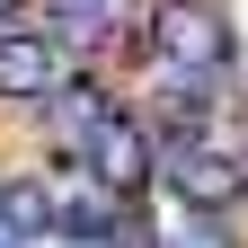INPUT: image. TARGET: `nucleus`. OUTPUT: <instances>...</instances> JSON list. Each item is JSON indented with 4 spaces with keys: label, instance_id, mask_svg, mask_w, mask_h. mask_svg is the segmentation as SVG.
I'll return each mask as SVG.
<instances>
[{
    "label": "nucleus",
    "instance_id": "obj_2",
    "mask_svg": "<svg viewBox=\"0 0 248 248\" xmlns=\"http://www.w3.org/2000/svg\"><path fill=\"white\" fill-rule=\"evenodd\" d=\"M89 169H98L107 195H142V186H151V142H142V124L98 115V124H89Z\"/></svg>",
    "mask_w": 248,
    "mask_h": 248
},
{
    "label": "nucleus",
    "instance_id": "obj_5",
    "mask_svg": "<svg viewBox=\"0 0 248 248\" xmlns=\"http://www.w3.org/2000/svg\"><path fill=\"white\" fill-rule=\"evenodd\" d=\"M115 213H124V195H107V186H71V195H53V231L89 248V239L115 231Z\"/></svg>",
    "mask_w": 248,
    "mask_h": 248
},
{
    "label": "nucleus",
    "instance_id": "obj_4",
    "mask_svg": "<svg viewBox=\"0 0 248 248\" xmlns=\"http://www.w3.org/2000/svg\"><path fill=\"white\" fill-rule=\"evenodd\" d=\"M169 186H177L195 213H222V204H239V195H248V169L231 160V151H195V142H186L177 160H169Z\"/></svg>",
    "mask_w": 248,
    "mask_h": 248
},
{
    "label": "nucleus",
    "instance_id": "obj_6",
    "mask_svg": "<svg viewBox=\"0 0 248 248\" xmlns=\"http://www.w3.org/2000/svg\"><path fill=\"white\" fill-rule=\"evenodd\" d=\"M36 231H53V186H36V177H9L0 186V239H36Z\"/></svg>",
    "mask_w": 248,
    "mask_h": 248
},
{
    "label": "nucleus",
    "instance_id": "obj_12",
    "mask_svg": "<svg viewBox=\"0 0 248 248\" xmlns=\"http://www.w3.org/2000/svg\"><path fill=\"white\" fill-rule=\"evenodd\" d=\"M0 248H9V239H0Z\"/></svg>",
    "mask_w": 248,
    "mask_h": 248
},
{
    "label": "nucleus",
    "instance_id": "obj_10",
    "mask_svg": "<svg viewBox=\"0 0 248 248\" xmlns=\"http://www.w3.org/2000/svg\"><path fill=\"white\" fill-rule=\"evenodd\" d=\"M9 18H18V0H0V27H9Z\"/></svg>",
    "mask_w": 248,
    "mask_h": 248
},
{
    "label": "nucleus",
    "instance_id": "obj_7",
    "mask_svg": "<svg viewBox=\"0 0 248 248\" xmlns=\"http://www.w3.org/2000/svg\"><path fill=\"white\" fill-rule=\"evenodd\" d=\"M160 248H239V239H231L222 213H195V204H186L177 222H169V239H160Z\"/></svg>",
    "mask_w": 248,
    "mask_h": 248
},
{
    "label": "nucleus",
    "instance_id": "obj_8",
    "mask_svg": "<svg viewBox=\"0 0 248 248\" xmlns=\"http://www.w3.org/2000/svg\"><path fill=\"white\" fill-rule=\"evenodd\" d=\"M53 115H62V133L89 142V124H98L107 107H98V89H89V80H71V89H53Z\"/></svg>",
    "mask_w": 248,
    "mask_h": 248
},
{
    "label": "nucleus",
    "instance_id": "obj_11",
    "mask_svg": "<svg viewBox=\"0 0 248 248\" xmlns=\"http://www.w3.org/2000/svg\"><path fill=\"white\" fill-rule=\"evenodd\" d=\"M71 9H98V0H71Z\"/></svg>",
    "mask_w": 248,
    "mask_h": 248
},
{
    "label": "nucleus",
    "instance_id": "obj_9",
    "mask_svg": "<svg viewBox=\"0 0 248 248\" xmlns=\"http://www.w3.org/2000/svg\"><path fill=\"white\" fill-rule=\"evenodd\" d=\"M115 248H160V239H151V222H142V213H133V195H124V213H115V231H107Z\"/></svg>",
    "mask_w": 248,
    "mask_h": 248
},
{
    "label": "nucleus",
    "instance_id": "obj_1",
    "mask_svg": "<svg viewBox=\"0 0 248 248\" xmlns=\"http://www.w3.org/2000/svg\"><path fill=\"white\" fill-rule=\"evenodd\" d=\"M151 45H160L169 71H222V62H231V18L213 9V0H160Z\"/></svg>",
    "mask_w": 248,
    "mask_h": 248
},
{
    "label": "nucleus",
    "instance_id": "obj_3",
    "mask_svg": "<svg viewBox=\"0 0 248 248\" xmlns=\"http://www.w3.org/2000/svg\"><path fill=\"white\" fill-rule=\"evenodd\" d=\"M62 89V45L45 36H27V27H9V36H0V98H53Z\"/></svg>",
    "mask_w": 248,
    "mask_h": 248
}]
</instances>
